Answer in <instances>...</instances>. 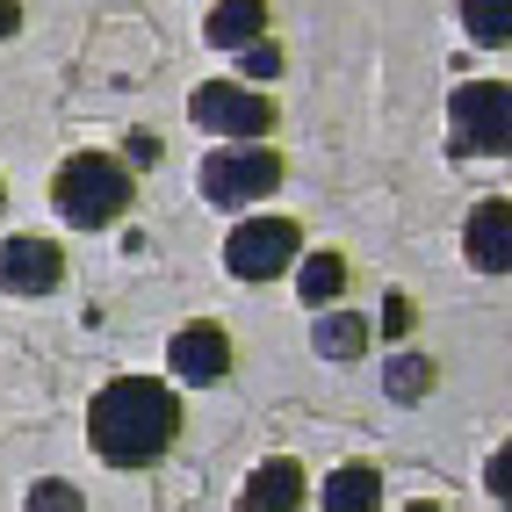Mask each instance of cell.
Returning <instances> with one entry per match:
<instances>
[{"label": "cell", "instance_id": "cell-1", "mask_svg": "<svg viewBox=\"0 0 512 512\" xmlns=\"http://www.w3.org/2000/svg\"><path fill=\"white\" fill-rule=\"evenodd\" d=\"M181 440V397L152 383V375H123V383L94 390L87 404V448L109 469H152Z\"/></svg>", "mask_w": 512, "mask_h": 512}, {"label": "cell", "instance_id": "cell-2", "mask_svg": "<svg viewBox=\"0 0 512 512\" xmlns=\"http://www.w3.org/2000/svg\"><path fill=\"white\" fill-rule=\"evenodd\" d=\"M130 195H138V181H130V166L109 159V152H80L51 174V210L65 224H80V231H109L130 210Z\"/></svg>", "mask_w": 512, "mask_h": 512}, {"label": "cell", "instance_id": "cell-3", "mask_svg": "<svg viewBox=\"0 0 512 512\" xmlns=\"http://www.w3.org/2000/svg\"><path fill=\"white\" fill-rule=\"evenodd\" d=\"M448 138L462 159H498L512 145V87L505 80H469L448 101Z\"/></svg>", "mask_w": 512, "mask_h": 512}, {"label": "cell", "instance_id": "cell-4", "mask_svg": "<svg viewBox=\"0 0 512 512\" xmlns=\"http://www.w3.org/2000/svg\"><path fill=\"white\" fill-rule=\"evenodd\" d=\"M282 188V152L275 145H217L202 159V195L217 210H238V202H267Z\"/></svg>", "mask_w": 512, "mask_h": 512}, {"label": "cell", "instance_id": "cell-5", "mask_svg": "<svg viewBox=\"0 0 512 512\" xmlns=\"http://www.w3.org/2000/svg\"><path fill=\"white\" fill-rule=\"evenodd\" d=\"M195 123L202 130H217V138H231V145H260L267 130H275L282 116H275V101L267 94H253V87H238V80H210V87H195Z\"/></svg>", "mask_w": 512, "mask_h": 512}, {"label": "cell", "instance_id": "cell-6", "mask_svg": "<svg viewBox=\"0 0 512 512\" xmlns=\"http://www.w3.org/2000/svg\"><path fill=\"white\" fill-rule=\"evenodd\" d=\"M296 253H303V238L289 217H246L224 238V267L238 282H275L282 267H296Z\"/></svg>", "mask_w": 512, "mask_h": 512}, {"label": "cell", "instance_id": "cell-7", "mask_svg": "<svg viewBox=\"0 0 512 512\" xmlns=\"http://www.w3.org/2000/svg\"><path fill=\"white\" fill-rule=\"evenodd\" d=\"M166 375H181L188 390H210L231 375V332L224 325H181L166 339Z\"/></svg>", "mask_w": 512, "mask_h": 512}, {"label": "cell", "instance_id": "cell-8", "mask_svg": "<svg viewBox=\"0 0 512 512\" xmlns=\"http://www.w3.org/2000/svg\"><path fill=\"white\" fill-rule=\"evenodd\" d=\"M58 282H65V253L51 246V238L22 231V238L0 246V289L8 296H51Z\"/></svg>", "mask_w": 512, "mask_h": 512}, {"label": "cell", "instance_id": "cell-9", "mask_svg": "<svg viewBox=\"0 0 512 512\" xmlns=\"http://www.w3.org/2000/svg\"><path fill=\"white\" fill-rule=\"evenodd\" d=\"M462 253H469L476 275H505V267H512V202L505 195H491V202H476V210H469Z\"/></svg>", "mask_w": 512, "mask_h": 512}, {"label": "cell", "instance_id": "cell-10", "mask_svg": "<svg viewBox=\"0 0 512 512\" xmlns=\"http://www.w3.org/2000/svg\"><path fill=\"white\" fill-rule=\"evenodd\" d=\"M303 498H311V476H303L296 455L260 462V469L246 476V491H238V505H246V512H296Z\"/></svg>", "mask_w": 512, "mask_h": 512}, {"label": "cell", "instance_id": "cell-11", "mask_svg": "<svg viewBox=\"0 0 512 512\" xmlns=\"http://www.w3.org/2000/svg\"><path fill=\"white\" fill-rule=\"evenodd\" d=\"M202 37H210L217 51H246L267 37V0H217L210 22H202Z\"/></svg>", "mask_w": 512, "mask_h": 512}, {"label": "cell", "instance_id": "cell-12", "mask_svg": "<svg viewBox=\"0 0 512 512\" xmlns=\"http://www.w3.org/2000/svg\"><path fill=\"white\" fill-rule=\"evenodd\" d=\"M347 253H303V267H296V296L311 303V311H332L339 296H347Z\"/></svg>", "mask_w": 512, "mask_h": 512}, {"label": "cell", "instance_id": "cell-13", "mask_svg": "<svg viewBox=\"0 0 512 512\" xmlns=\"http://www.w3.org/2000/svg\"><path fill=\"white\" fill-rule=\"evenodd\" d=\"M383 505V476H375V462H347V469H332V484H325V512H375Z\"/></svg>", "mask_w": 512, "mask_h": 512}, {"label": "cell", "instance_id": "cell-14", "mask_svg": "<svg viewBox=\"0 0 512 512\" xmlns=\"http://www.w3.org/2000/svg\"><path fill=\"white\" fill-rule=\"evenodd\" d=\"M311 347H318L325 361H361L368 318H354V311H318V318H311Z\"/></svg>", "mask_w": 512, "mask_h": 512}, {"label": "cell", "instance_id": "cell-15", "mask_svg": "<svg viewBox=\"0 0 512 512\" xmlns=\"http://www.w3.org/2000/svg\"><path fill=\"white\" fill-rule=\"evenodd\" d=\"M462 29L484 51H498L505 37H512V0H462Z\"/></svg>", "mask_w": 512, "mask_h": 512}, {"label": "cell", "instance_id": "cell-16", "mask_svg": "<svg viewBox=\"0 0 512 512\" xmlns=\"http://www.w3.org/2000/svg\"><path fill=\"white\" fill-rule=\"evenodd\" d=\"M433 375H440V368H433L426 354H397L390 375H383V390H390L397 404H419V397H433Z\"/></svg>", "mask_w": 512, "mask_h": 512}, {"label": "cell", "instance_id": "cell-17", "mask_svg": "<svg viewBox=\"0 0 512 512\" xmlns=\"http://www.w3.org/2000/svg\"><path fill=\"white\" fill-rule=\"evenodd\" d=\"M22 512H87V498H80V484H65V476H44V484H29Z\"/></svg>", "mask_w": 512, "mask_h": 512}, {"label": "cell", "instance_id": "cell-18", "mask_svg": "<svg viewBox=\"0 0 512 512\" xmlns=\"http://www.w3.org/2000/svg\"><path fill=\"white\" fill-rule=\"evenodd\" d=\"M246 73H253V80H275V73H282V51L267 44V37H260V44H246Z\"/></svg>", "mask_w": 512, "mask_h": 512}, {"label": "cell", "instance_id": "cell-19", "mask_svg": "<svg viewBox=\"0 0 512 512\" xmlns=\"http://www.w3.org/2000/svg\"><path fill=\"white\" fill-rule=\"evenodd\" d=\"M412 318H419V311H412L404 296H390V303H383V332H390V339H404V332H412Z\"/></svg>", "mask_w": 512, "mask_h": 512}, {"label": "cell", "instance_id": "cell-20", "mask_svg": "<svg viewBox=\"0 0 512 512\" xmlns=\"http://www.w3.org/2000/svg\"><path fill=\"white\" fill-rule=\"evenodd\" d=\"M130 159H138V166H152V159H159V138H152V130H138V138H130Z\"/></svg>", "mask_w": 512, "mask_h": 512}, {"label": "cell", "instance_id": "cell-21", "mask_svg": "<svg viewBox=\"0 0 512 512\" xmlns=\"http://www.w3.org/2000/svg\"><path fill=\"white\" fill-rule=\"evenodd\" d=\"M15 29H22V8H15V0H0V37H15Z\"/></svg>", "mask_w": 512, "mask_h": 512}, {"label": "cell", "instance_id": "cell-22", "mask_svg": "<svg viewBox=\"0 0 512 512\" xmlns=\"http://www.w3.org/2000/svg\"><path fill=\"white\" fill-rule=\"evenodd\" d=\"M404 512H440V505H404Z\"/></svg>", "mask_w": 512, "mask_h": 512}, {"label": "cell", "instance_id": "cell-23", "mask_svg": "<svg viewBox=\"0 0 512 512\" xmlns=\"http://www.w3.org/2000/svg\"><path fill=\"white\" fill-rule=\"evenodd\" d=\"M0 202H8V188H0Z\"/></svg>", "mask_w": 512, "mask_h": 512}]
</instances>
